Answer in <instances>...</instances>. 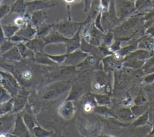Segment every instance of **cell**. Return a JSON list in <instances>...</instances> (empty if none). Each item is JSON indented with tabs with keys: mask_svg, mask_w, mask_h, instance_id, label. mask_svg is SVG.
Returning <instances> with one entry per match:
<instances>
[{
	"mask_svg": "<svg viewBox=\"0 0 154 137\" xmlns=\"http://www.w3.org/2000/svg\"><path fill=\"white\" fill-rule=\"evenodd\" d=\"M82 22H75L70 21H61L54 24L53 28L57 30L67 38L73 37L81 28Z\"/></svg>",
	"mask_w": 154,
	"mask_h": 137,
	"instance_id": "cell-1",
	"label": "cell"
},
{
	"mask_svg": "<svg viewBox=\"0 0 154 137\" xmlns=\"http://www.w3.org/2000/svg\"><path fill=\"white\" fill-rule=\"evenodd\" d=\"M70 88V83L67 81L56 82L48 86L43 94L44 99H52L58 97Z\"/></svg>",
	"mask_w": 154,
	"mask_h": 137,
	"instance_id": "cell-2",
	"label": "cell"
},
{
	"mask_svg": "<svg viewBox=\"0 0 154 137\" xmlns=\"http://www.w3.org/2000/svg\"><path fill=\"white\" fill-rule=\"evenodd\" d=\"M0 75H1L0 83L13 97H16L19 89L16 79L8 72L0 71Z\"/></svg>",
	"mask_w": 154,
	"mask_h": 137,
	"instance_id": "cell-3",
	"label": "cell"
},
{
	"mask_svg": "<svg viewBox=\"0 0 154 137\" xmlns=\"http://www.w3.org/2000/svg\"><path fill=\"white\" fill-rule=\"evenodd\" d=\"M26 6V13H31L37 10H42L51 8L55 5L53 1L45 0H33L25 1Z\"/></svg>",
	"mask_w": 154,
	"mask_h": 137,
	"instance_id": "cell-4",
	"label": "cell"
},
{
	"mask_svg": "<svg viewBox=\"0 0 154 137\" xmlns=\"http://www.w3.org/2000/svg\"><path fill=\"white\" fill-rule=\"evenodd\" d=\"M16 117L14 113L5 114L0 117V135L8 133L13 130Z\"/></svg>",
	"mask_w": 154,
	"mask_h": 137,
	"instance_id": "cell-5",
	"label": "cell"
},
{
	"mask_svg": "<svg viewBox=\"0 0 154 137\" xmlns=\"http://www.w3.org/2000/svg\"><path fill=\"white\" fill-rule=\"evenodd\" d=\"M11 133L19 136H29L30 133L28 129L25 124L23 119L20 115H17L16 119L15 124Z\"/></svg>",
	"mask_w": 154,
	"mask_h": 137,
	"instance_id": "cell-6",
	"label": "cell"
},
{
	"mask_svg": "<svg viewBox=\"0 0 154 137\" xmlns=\"http://www.w3.org/2000/svg\"><path fill=\"white\" fill-rule=\"evenodd\" d=\"M46 45L54 43H66L69 38L66 37L57 30L52 29L51 32L45 37L42 38Z\"/></svg>",
	"mask_w": 154,
	"mask_h": 137,
	"instance_id": "cell-7",
	"label": "cell"
},
{
	"mask_svg": "<svg viewBox=\"0 0 154 137\" xmlns=\"http://www.w3.org/2000/svg\"><path fill=\"white\" fill-rule=\"evenodd\" d=\"M25 45L29 49L35 53H43L44 47L46 45V43L42 38L36 36L26 42Z\"/></svg>",
	"mask_w": 154,
	"mask_h": 137,
	"instance_id": "cell-8",
	"label": "cell"
},
{
	"mask_svg": "<svg viewBox=\"0 0 154 137\" xmlns=\"http://www.w3.org/2000/svg\"><path fill=\"white\" fill-rule=\"evenodd\" d=\"M85 56L84 53L77 51L66 53V57L63 63L66 65H75L79 63Z\"/></svg>",
	"mask_w": 154,
	"mask_h": 137,
	"instance_id": "cell-9",
	"label": "cell"
},
{
	"mask_svg": "<svg viewBox=\"0 0 154 137\" xmlns=\"http://www.w3.org/2000/svg\"><path fill=\"white\" fill-rule=\"evenodd\" d=\"M16 34L21 36L29 40L36 36L37 29L32 25L31 22H30L25 27L20 28V29L17 31Z\"/></svg>",
	"mask_w": 154,
	"mask_h": 137,
	"instance_id": "cell-10",
	"label": "cell"
},
{
	"mask_svg": "<svg viewBox=\"0 0 154 137\" xmlns=\"http://www.w3.org/2000/svg\"><path fill=\"white\" fill-rule=\"evenodd\" d=\"M48 18L47 13L44 10H37L31 13V22L36 28L45 22V20Z\"/></svg>",
	"mask_w": 154,
	"mask_h": 137,
	"instance_id": "cell-11",
	"label": "cell"
},
{
	"mask_svg": "<svg viewBox=\"0 0 154 137\" xmlns=\"http://www.w3.org/2000/svg\"><path fill=\"white\" fill-rule=\"evenodd\" d=\"M74 107L72 102L70 100H66L59 107V113L66 119H70L74 113Z\"/></svg>",
	"mask_w": 154,
	"mask_h": 137,
	"instance_id": "cell-12",
	"label": "cell"
},
{
	"mask_svg": "<svg viewBox=\"0 0 154 137\" xmlns=\"http://www.w3.org/2000/svg\"><path fill=\"white\" fill-rule=\"evenodd\" d=\"M80 30L73 37L69 38L67 42L65 43L67 47V53H70L75 51L78 48H79L81 45L79 36Z\"/></svg>",
	"mask_w": 154,
	"mask_h": 137,
	"instance_id": "cell-13",
	"label": "cell"
},
{
	"mask_svg": "<svg viewBox=\"0 0 154 137\" xmlns=\"http://www.w3.org/2000/svg\"><path fill=\"white\" fill-rule=\"evenodd\" d=\"M11 13H17L20 16H23L26 13V6L24 0H16L14 1L8 14Z\"/></svg>",
	"mask_w": 154,
	"mask_h": 137,
	"instance_id": "cell-14",
	"label": "cell"
},
{
	"mask_svg": "<svg viewBox=\"0 0 154 137\" xmlns=\"http://www.w3.org/2000/svg\"><path fill=\"white\" fill-rule=\"evenodd\" d=\"M26 100L27 96L24 94H17L14 97V98H13V107L12 113H16L22 109L26 103Z\"/></svg>",
	"mask_w": 154,
	"mask_h": 137,
	"instance_id": "cell-15",
	"label": "cell"
},
{
	"mask_svg": "<svg viewBox=\"0 0 154 137\" xmlns=\"http://www.w3.org/2000/svg\"><path fill=\"white\" fill-rule=\"evenodd\" d=\"M2 57L4 59L10 60L20 61L22 60V56L16 45L13 46L12 48H11L4 53H3Z\"/></svg>",
	"mask_w": 154,
	"mask_h": 137,
	"instance_id": "cell-16",
	"label": "cell"
},
{
	"mask_svg": "<svg viewBox=\"0 0 154 137\" xmlns=\"http://www.w3.org/2000/svg\"><path fill=\"white\" fill-rule=\"evenodd\" d=\"M54 24H48L45 22L43 23L41 25H40L37 29V34L36 36L41 38H43L46 36H47L51 31L53 29Z\"/></svg>",
	"mask_w": 154,
	"mask_h": 137,
	"instance_id": "cell-17",
	"label": "cell"
},
{
	"mask_svg": "<svg viewBox=\"0 0 154 137\" xmlns=\"http://www.w3.org/2000/svg\"><path fill=\"white\" fill-rule=\"evenodd\" d=\"M19 52L23 58H32L34 59L35 57V53L33 52L32 50L29 49L23 42H19V43L16 44Z\"/></svg>",
	"mask_w": 154,
	"mask_h": 137,
	"instance_id": "cell-18",
	"label": "cell"
},
{
	"mask_svg": "<svg viewBox=\"0 0 154 137\" xmlns=\"http://www.w3.org/2000/svg\"><path fill=\"white\" fill-rule=\"evenodd\" d=\"M4 35L5 38L8 39L14 35L20 29V27L17 25H1Z\"/></svg>",
	"mask_w": 154,
	"mask_h": 137,
	"instance_id": "cell-19",
	"label": "cell"
},
{
	"mask_svg": "<svg viewBox=\"0 0 154 137\" xmlns=\"http://www.w3.org/2000/svg\"><path fill=\"white\" fill-rule=\"evenodd\" d=\"M34 59H35V60L38 63L49 65H52L56 64L55 62L51 60L47 56V54H44V53H35Z\"/></svg>",
	"mask_w": 154,
	"mask_h": 137,
	"instance_id": "cell-20",
	"label": "cell"
},
{
	"mask_svg": "<svg viewBox=\"0 0 154 137\" xmlns=\"http://www.w3.org/2000/svg\"><path fill=\"white\" fill-rule=\"evenodd\" d=\"M10 10V7L8 5H3L0 7V23L1 19L6 14H8ZM6 38L4 35V33L2 31V28L1 25L0 24V45H1L5 40Z\"/></svg>",
	"mask_w": 154,
	"mask_h": 137,
	"instance_id": "cell-21",
	"label": "cell"
},
{
	"mask_svg": "<svg viewBox=\"0 0 154 137\" xmlns=\"http://www.w3.org/2000/svg\"><path fill=\"white\" fill-rule=\"evenodd\" d=\"M13 107V98L7 101L0 103V115H5L12 111Z\"/></svg>",
	"mask_w": 154,
	"mask_h": 137,
	"instance_id": "cell-22",
	"label": "cell"
},
{
	"mask_svg": "<svg viewBox=\"0 0 154 137\" xmlns=\"http://www.w3.org/2000/svg\"><path fill=\"white\" fill-rule=\"evenodd\" d=\"M23 121L29 130H32L35 127L34 121L32 116L29 113H25L23 117Z\"/></svg>",
	"mask_w": 154,
	"mask_h": 137,
	"instance_id": "cell-23",
	"label": "cell"
},
{
	"mask_svg": "<svg viewBox=\"0 0 154 137\" xmlns=\"http://www.w3.org/2000/svg\"><path fill=\"white\" fill-rule=\"evenodd\" d=\"M34 134L36 136H48L53 133L52 132L46 130L40 126L34 127L32 130Z\"/></svg>",
	"mask_w": 154,
	"mask_h": 137,
	"instance_id": "cell-24",
	"label": "cell"
},
{
	"mask_svg": "<svg viewBox=\"0 0 154 137\" xmlns=\"http://www.w3.org/2000/svg\"><path fill=\"white\" fill-rule=\"evenodd\" d=\"M16 43L11 42V40L7 39L1 44L0 45V53L3 54L8 49H10L11 48H12L13 46L16 45Z\"/></svg>",
	"mask_w": 154,
	"mask_h": 137,
	"instance_id": "cell-25",
	"label": "cell"
},
{
	"mask_svg": "<svg viewBox=\"0 0 154 137\" xmlns=\"http://www.w3.org/2000/svg\"><path fill=\"white\" fill-rule=\"evenodd\" d=\"M11 99V97L7 91L0 85V103L8 101Z\"/></svg>",
	"mask_w": 154,
	"mask_h": 137,
	"instance_id": "cell-26",
	"label": "cell"
},
{
	"mask_svg": "<svg viewBox=\"0 0 154 137\" xmlns=\"http://www.w3.org/2000/svg\"><path fill=\"white\" fill-rule=\"evenodd\" d=\"M47 56L54 62H57L58 63H63L66 57V54L63 55H58V56H52V55L47 54Z\"/></svg>",
	"mask_w": 154,
	"mask_h": 137,
	"instance_id": "cell-27",
	"label": "cell"
},
{
	"mask_svg": "<svg viewBox=\"0 0 154 137\" xmlns=\"http://www.w3.org/2000/svg\"><path fill=\"white\" fill-rule=\"evenodd\" d=\"M84 1H85V11H86L90 4V0H84Z\"/></svg>",
	"mask_w": 154,
	"mask_h": 137,
	"instance_id": "cell-28",
	"label": "cell"
},
{
	"mask_svg": "<svg viewBox=\"0 0 154 137\" xmlns=\"http://www.w3.org/2000/svg\"><path fill=\"white\" fill-rule=\"evenodd\" d=\"M66 2H68V3H71V2H75L76 0H64Z\"/></svg>",
	"mask_w": 154,
	"mask_h": 137,
	"instance_id": "cell-29",
	"label": "cell"
},
{
	"mask_svg": "<svg viewBox=\"0 0 154 137\" xmlns=\"http://www.w3.org/2000/svg\"><path fill=\"white\" fill-rule=\"evenodd\" d=\"M25 1H33V0H24Z\"/></svg>",
	"mask_w": 154,
	"mask_h": 137,
	"instance_id": "cell-30",
	"label": "cell"
},
{
	"mask_svg": "<svg viewBox=\"0 0 154 137\" xmlns=\"http://www.w3.org/2000/svg\"><path fill=\"white\" fill-rule=\"evenodd\" d=\"M1 1H2V0H0V2H1Z\"/></svg>",
	"mask_w": 154,
	"mask_h": 137,
	"instance_id": "cell-31",
	"label": "cell"
},
{
	"mask_svg": "<svg viewBox=\"0 0 154 137\" xmlns=\"http://www.w3.org/2000/svg\"><path fill=\"white\" fill-rule=\"evenodd\" d=\"M16 1V0H13V1Z\"/></svg>",
	"mask_w": 154,
	"mask_h": 137,
	"instance_id": "cell-32",
	"label": "cell"
}]
</instances>
